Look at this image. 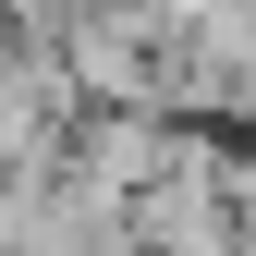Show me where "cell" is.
<instances>
[{
    "label": "cell",
    "mask_w": 256,
    "mask_h": 256,
    "mask_svg": "<svg viewBox=\"0 0 256 256\" xmlns=\"http://www.w3.org/2000/svg\"><path fill=\"white\" fill-rule=\"evenodd\" d=\"M134 256H232V146L220 134L183 122V146L134 196Z\"/></svg>",
    "instance_id": "obj_1"
},
{
    "label": "cell",
    "mask_w": 256,
    "mask_h": 256,
    "mask_svg": "<svg viewBox=\"0 0 256 256\" xmlns=\"http://www.w3.org/2000/svg\"><path fill=\"white\" fill-rule=\"evenodd\" d=\"M232 256H256V146H232Z\"/></svg>",
    "instance_id": "obj_2"
}]
</instances>
